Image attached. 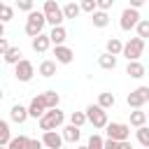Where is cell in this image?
I'll list each match as a JSON object with an SVG mask.
<instances>
[{
  "label": "cell",
  "instance_id": "obj_29",
  "mask_svg": "<svg viewBox=\"0 0 149 149\" xmlns=\"http://www.w3.org/2000/svg\"><path fill=\"white\" fill-rule=\"evenodd\" d=\"M135 135H137V142H140L142 147H147V149H149V126L137 128V130H135Z\"/></svg>",
  "mask_w": 149,
  "mask_h": 149
},
{
  "label": "cell",
  "instance_id": "obj_8",
  "mask_svg": "<svg viewBox=\"0 0 149 149\" xmlns=\"http://www.w3.org/2000/svg\"><path fill=\"white\" fill-rule=\"evenodd\" d=\"M33 74H35V65L28 61V58H21L16 65H14V77L19 79V81H30L33 79Z\"/></svg>",
  "mask_w": 149,
  "mask_h": 149
},
{
  "label": "cell",
  "instance_id": "obj_38",
  "mask_svg": "<svg viewBox=\"0 0 149 149\" xmlns=\"http://www.w3.org/2000/svg\"><path fill=\"white\" fill-rule=\"evenodd\" d=\"M9 47H12V44L7 42V37H0V56H5V51H7Z\"/></svg>",
  "mask_w": 149,
  "mask_h": 149
},
{
  "label": "cell",
  "instance_id": "obj_45",
  "mask_svg": "<svg viewBox=\"0 0 149 149\" xmlns=\"http://www.w3.org/2000/svg\"><path fill=\"white\" fill-rule=\"evenodd\" d=\"M77 149H86V147H77Z\"/></svg>",
  "mask_w": 149,
  "mask_h": 149
},
{
  "label": "cell",
  "instance_id": "obj_1",
  "mask_svg": "<svg viewBox=\"0 0 149 149\" xmlns=\"http://www.w3.org/2000/svg\"><path fill=\"white\" fill-rule=\"evenodd\" d=\"M63 121H65V114L56 107V109H47L44 114H42V119H40V128L47 133V130H56V128H61L63 126Z\"/></svg>",
  "mask_w": 149,
  "mask_h": 149
},
{
  "label": "cell",
  "instance_id": "obj_23",
  "mask_svg": "<svg viewBox=\"0 0 149 149\" xmlns=\"http://www.w3.org/2000/svg\"><path fill=\"white\" fill-rule=\"evenodd\" d=\"M37 72L42 74V77H54L56 74V61H42L40 63V68H37Z\"/></svg>",
  "mask_w": 149,
  "mask_h": 149
},
{
  "label": "cell",
  "instance_id": "obj_6",
  "mask_svg": "<svg viewBox=\"0 0 149 149\" xmlns=\"http://www.w3.org/2000/svg\"><path fill=\"white\" fill-rule=\"evenodd\" d=\"M142 51H144V40H140V37H130V40L123 44L121 56H126L128 63H133V61H140Z\"/></svg>",
  "mask_w": 149,
  "mask_h": 149
},
{
  "label": "cell",
  "instance_id": "obj_27",
  "mask_svg": "<svg viewBox=\"0 0 149 149\" xmlns=\"http://www.w3.org/2000/svg\"><path fill=\"white\" fill-rule=\"evenodd\" d=\"M12 140V133H9V123L7 121H0V147H7Z\"/></svg>",
  "mask_w": 149,
  "mask_h": 149
},
{
  "label": "cell",
  "instance_id": "obj_16",
  "mask_svg": "<svg viewBox=\"0 0 149 149\" xmlns=\"http://www.w3.org/2000/svg\"><path fill=\"white\" fill-rule=\"evenodd\" d=\"M144 72H147V70H144V65H142L140 61H133V63H128V65H126V74H128V77H133V79H142V77H144Z\"/></svg>",
  "mask_w": 149,
  "mask_h": 149
},
{
  "label": "cell",
  "instance_id": "obj_5",
  "mask_svg": "<svg viewBox=\"0 0 149 149\" xmlns=\"http://www.w3.org/2000/svg\"><path fill=\"white\" fill-rule=\"evenodd\" d=\"M84 114H86V121H88L93 128H98V130L109 123V121H107V112H105L102 107H98V105H88Z\"/></svg>",
  "mask_w": 149,
  "mask_h": 149
},
{
  "label": "cell",
  "instance_id": "obj_37",
  "mask_svg": "<svg viewBox=\"0 0 149 149\" xmlns=\"http://www.w3.org/2000/svg\"><path fill=\"white\" fill-rule=\"evenodd\" d=\"M95 2H98V12H107L114 5V0H95Z\"/></svg>",
  "mask_w": 149,
  "mask_h": 149
},
{
  "label": "cell",
  "instance_id": "obj_12",
  "mask_svg": "<svg viewBox=\"0 0 149 149\" xmlns=\"http://www.w3.org/2000/svg\"><path fill=\"white\" fill-rule=\"evenodd\" d=\"M54 56H56V63H63V65H70L74 61V51L70 47H65V44L54 47Z\"/></svg>",
  "mask_w": 149,
  "mask_h": 149
},
{
  "label": "cell",
  "instance_id": "obj_9",
  "mask_svg": "<svg viewBox=\"0 0 149 149\" xmlns=\"http://www.w3.org/2000/svg\"><path fill=\"white\" fill-rule=\"evenodd\" d=\"M137 23H140V12H135V9H130V7H126V9L121 12V19H119L121 30H133Z\"/></svg>",
  "mask_w": 149,
  "mask_h": 149
},
{
  "label": "cell",
  "instance_id": "obj_11",
  "mask_svg": "<svg viewBox=\"0 0 149 149\" xmlns=\"http://www.w3.org/2000/svg\"><path fill=\"white\" fill-rule=\"evenodd\" d=\"M42 144H44V149H61L63 147V137L56 130H47V133H42Z\"/></svg>",
  "mask_w": 149,
  "mask_h": 149
},
{
  "label": "cell",
  "instance_id": "obj_24",
  "mask_svg": "<svg viewBox=\"0 0 149 149\" xmlns=\"http://www.w3.org/2000/svg\"><path fill=\"white\" fill-rule=\"evenodd\" d=\"M42 98H44L47 109H56V107H58V102H61V95H58L56 91H44V93H42Z\"/></svg>",
  "mask_w": 149,
  "mask_h": 149
},
{
  "label": "cell",
  "instance_id": "obj_15",
  "mask_svg": "<svg viewBox=\"0 0 149 149\" xmlns=\"http://www.w3.org/2000/svg\"><path fill=\"white\" fill-rule=\"evenodd\" d=\"M61 137H63V142L77 144V142H79V137H81V130H79V128H74V126H65V128H63V133H61Z\"/></svg>",
  "mask_w": 149,
  "mask_h": 149
},
{
  "label": "cell",
  "instance_id": "obj_28",
  "mask_svg": "<svg viewBox=\"0 0 149 149\" xmlns=\"http://www.w3.org/2000/svg\"><path fill=\"white\" fill-rule=\"evenodd\" d=\"M135 30H137L140 40H149V19H140V23L135 26Z\"/></svg>",
  "mask_w": 149,
  "mask_h": 149
},
{
  "label": "cell",
  "instance_id": "obj_44",
  "mask_svg": "<svg viewBox=\"0 0 149 149\" xmlns=\"http://www.w3.org/2000/svg\"><path fill=\"white\" fill-rule=\"evenodd\" d=\"M2 7H5V2H0V12H2Z\"/></svg>",
  "mask_w": 149,
  "mask_h": 149
},
{
  "label": "cell",
  "instance_id": "obj_10",
  "mask_svg": "<svg viewBox=\"0 0 149 149\" xmlns=\"http://www.w3.org/2000/svg\"><path fill=\"white\" fill-rule=\"evenodd\" d=\"M47 112V105H44V98H42V93L40 95H35L33 100H30V105H28V116H33V119H42V114Z\"/></svg>",
  "mask_w": 149,
  "mask_h": 149
},
{
  "label": "cell",
  "instance_id": "obj_46",
  "mask_svg": "<svg viewBox=\"0 0 149 149\" xmlns=\"http://www.w3.org/2000/svg\"><path fill=\"white\" fill-rule=\"evenodd\" d=\"M147 121H149V114H147Z\"/></svg>",
  "mask_w": 149,
  "mask_h": 149
},
{
  "label": "cell",
  "instance_id": "obj_20",
  "mask_svg": "<svg viewBox=\"0 0 149 149\" xmlns=\"http://www.w3.org/2000/svg\"><path fill=\"white\" fill-rule=\"evenodd\" d=\"M114 102H116V98H114V93H109V91H105V93H100V95H98V102H95V105H98V107H102V109L107 112L109 107H114Z\"/></svg>",
  "mask_w": 149,
  "mask_h": 149
},
{
  "label": "cell",
  "instance_id": "obj_41",
  "mask_svg": "<svg viewBox=\"0 0 149 149\" xmlns=\"http://www.w3.org/2000/svg\"><path fill=\"white\" fill-rule=\"evenodd\" d=\"M119 149H133V144L126 140V142H119Z\"/></svg>",
  "mask_w": 149,
  "mask_h": 149
},
{
  "label": "cell",
  "instance_id": "obj_49",
  "mask_svg": "<svg viewBox=\"0 0 149 149\" xmlns=\"http://www.w3.org/2000/svg\"><path fill=\"white\" fill-rule=\"evenodd\" d=\"M0 121H2V119H0Z\"/></svg>",
  "mask_w": 149,
  "mask_h": 149
},
{
  "label": "cell",
  "instance_id": "obj_30",
  "mask_svg": "<svg viewBox=\"0 0 149 149\" xmlns=\"http://www.w3.org/2000/svg\"><path fill=\"white\" fill-rule=\"evenodd\" d=\"M84 123H86V114H84V112H72V114H70V126L81 128Z\"/></svg>",
  "mask_w": 149,
  "mask_h": 149
},
{
  "label": "cell",
  "instance_id": "obj_33",
  "mask_svg": "<svg viewBox=\"0 0 149 149\" xmlns=\"http://www.w3.org/2000/svg\"><path fill=\"white\" fill-rule=\"evenodd\" d=\"M102 142H105V140H102L100 135H95V133H93V135L88 137V144H86V149H102Z\"/></svg>",
  "mask_w": 149,
  "mask_h": 149
},
{
  "label": "cell",
  "instance_id": "obj_17",
  "mask_svg": "<svg viewBox=\"0 0 149 149\" xmlns=\"http://www.w3.org/2000/svg\"><path fill=\"white\" fill-rule=\"evenodd\" d=\"M51 47V42H49V35H37V37H33V49L37 51V54H44L47 49Z\"/></svg>",
  "mask_w": 149,
  "mask_h": 149
},
{
  "label": "cell",
  "instance_id": "obj_35",
  "mask_svg": "<svg viewBox=\"0 0 149 149\" xmlns=\"http://www.w3.org/2000/svg\"><path fill=\"white\" fill-rule=\"evenodd\" d=\"M26 149H44V144H42V140H37V137H28Z\"/></svg>",
  "mask_w": 149,
  "mask_h": 149
},
{
  "label": "cell",
  "instance_id": "obj_48",
  "mask_svg": "<svg viewBox=\"0 0 149 149\" xmlns=\"http://www.w3.org/2000/svg\"><path fill=\"white\" fill-rule=\"evenodd\" d=\"M61 149H65V147H61Z\"/></svg>",
  "mask_w": 149,
  "mask_h": 149
},
{
  "label": "cell",
  "instance_id": "obj_40",
  "mask_svg": "<svg viewBox=\"0 0 149 149\" xmlns=\"http://www.w3.org/2000/svg\"><path fill=\"white\" fill-rule=\"evenodd\" d=\"M142 5H144V0H130V5H128V7H130V9H135V12H137V9H140V7H142Z\"/></svg>",
  "mask_w": 149,
  "mask_h": 149
},
{
  "label": "cell",
  "instance_id": "obj_25",
  "mask_svg": "<svg viewBox=\"0 0 149 149\" xmlns=\"http://www.w3.org/2000/svg\"><path fill=\"white\" fill-rule=\"evenodd\" d=\"M98 65H100L102 70H114V68H116V56L100 54V56H98Z\"/></svg>",
  "mask_w": 149,
  "mask_h": 149
},
{
  "label": "cell",
  "instance_id": "obj_43",
  "mask_svg": "<svg viewBox=\"0 0 149 149\" xmlns=\"http://www.w3.org/2000/svg\"><path fill=\"white\" fill-rule=\"evenodd\" d=\"M2 95H5V93H2V88H0V100H2Z\"/></svg>",
  "mask_w": 149,
  "mask_h": 149
},
{
  "label": "cell",
  "instance_id": "obj_39",
  "mask_svg": "<svg viewBox=\"0 0 149 149\" xmlns=\"http://www.w3.org/2000/svg\"><path fill=\"white\" fill-rule=\"evenodd\" d=\"M102 149H119V142H114V140H105V142H102Z\"/></svg>",
  "mask_w": 149,
  "mask_h": 149
},
{
  "label": "cell",
  "instance_id": "obj_26",
  "mask_svg": "<svg viewBox=\"0 0 149 149\" xmlns=\"http://www.w3.org/2000/svg\"><path fill=\"white\" fill-rule=\"evenodd\" d=\"M91 21H93L95 28H105L109 23V16H107V12H93L91 14Z\"/></svg>",
  "mask_w": 149,
  "mask_h": 149
},
{
  "label": "cell",
  "instance_id": "obj_32",
  "mask_svg": "<svg viewBox=\"0 0 149 149\" xmlns=\"http://www.w3.org/2000/svg\"><path fill=\"white\" fill-rule=\"evenodd\" d=\"M79 9L86 12V14H93V12H98V2H95V0H84V2L79 5Z\"/></svg>",
  "mask_w": 149,
  "mask_h": 149
},
{
  "label": "cell",
  "instance_id": "obj_31",
  "mask_svg": "<svg viewBox=\"0 0 149 149\" xmlns=\"http://www.w3.org/2000/svg\"><path fill=\"white\" fill-rule=\"evenodd\" d=\"M26 142H28V137H26V135L12 137V140H9V144H7V149H26Z\"/></svg>",
  "mask_w": 149,
  "mask_h": 149
},
{
  "label": "cell",
  "instance_id": "obj_21",
  "mask_svg": "<svg viewBox=\"0 0 149 149\" xmlns=\"http://www.w3.org/2000/svg\"><path fill=\"white\" fill-rule=\"evenodd\" d=\"M61 9H63V19H77V16L81 14V9H79L77 2H65Z\"/></svg>",
  "mask_w": 149,
  "mask_h": 149
},
{
  "label": "cell",
  "instance_id": "obj_13",
  "mask_svg": "<svg viewBox=\"0 0 149 149\" xmlns=\"http://www.w3.org/2000/svg\"><path fill=\"white\" fill-rule=\"evenodd\" d=\"M65 40H68V30H65L63 26H56V28H51V33H49V42H51L54 47H61Z\"/></svg>",
  "mask_w": 149,
  "mask_h": 149
},
{
  "label": "cell",
  "instance_id": "obj_3",
  "mask_svg": "<svg viewBox=\"0 0 149 149\" xmlns=\"http://www.w3.org/2000/svg\"><path fill=\"white\" fill-rule=\"evenodd\" d=\"M44 23H47L44 14L37 12V9H33V12L28 14V19H26V35H28V37H37V35H42Z\"/></svg>",
  "mask_w": 149,
  "mask_h": 149
},
{
  "label": "cell",
  "instance_id": "obj_34",
  "mask_svg": "<svg viewBox=\"0 0 149 149\" xmlns=\"http://www.w3.org/2000/svg\"><path fill=\"white\" fill-rule=\"evenodd\" d=\"M12 19H14V9H12L9 5H5L2 12H0V23H7V21H12Z\"/></svg>",
  "mask_w": 149,
  "mask_h": 149
},
{
  "label": "cell",
  "instance_id": "obj_47",
  "mask_svg": "<svg viewBox=\"0 0 149 149\" xmlns=\"http://www.w3.org/2000/svg\"><path fill=\"white\" fill-rule=\"evenodd\" d=\"M0 149H7V147H0Z\"/></svg>",
  "mask_w": 149,
  "mask_h": 149
},
{
  "label": "cell",
  "instance_id": "obj_19",
  "mask_svg": "<svg viewBox=\"0 0 149 149\" xmlns=\"http://www.w3.org/2000/svg\"><path fill=\"white\" fill-rule=\"evenodd\" d=\"M105 47H107V51H105V54H109V56H119V54L123 51V42H121L119 37H109Z\"/></svg>",
  "mask_w": 149,
  "mask_h": 149
},
{
  "label": "cell",
  "instance_id": "obj_4",
  "mask_svg": "<svg viewBox=\"0 0 149 149\" xmlns=\"http://www.w3.org/2000/svg\"><path fill=\"white\" fill-rule=\"evenodd\" d=\"M105 133H107V140H114V142H126L130 137V126L128 123H121V121H112L105 126Z\"/></svg>",
  "mask_w": 149,
  "mask_h": 149
},
{
  "label": "cell",
  "instance_id": "obj_36",
  "mask_svg": "<svg viewBox=\"0 0 149 149\" xmlns=\"http://www.w3.org/2000/svg\"><path fill=\"white\" fill-rule=\"evenodd\" d=\"M16 7H19L21 12H28V14H30V12H33V0H19Z\"/></svg>",
  "mask_w": 149,
  "mask_h": 149
},
{
  "label": "cell",
  "instance_id": "obj_22",
  "mask_svg": "<svg viewBox=\"0 0 149 149\" xmlns=\"http://www.w3.org/2000/svg\"><path fill=\"white\" fill-rule=\"evenodd\" d=\"M21 56H23V54H21V49H19V47H9V49L5 51V56H2V58H5V63L16 65V63L21 61Z\"/></svg>",
  "mask_w": 149,
  "mask_h": 149
},
{
  "label": "cell",
  "instance_id": "obj_42",
  "mask_svg": "<svg viewBox=\"0 0 149 149\" xmlns=\"http://www.w3.org/2000/svg\"><path fill=\"white\" fill-rule=\"evenodd\" d=\"M0 37H5V23H0Z\"/></svg>",
  "mask_w": 149,
  "mask_h": 149
},
{
  "label": "cell",
  "instance_id": "obj_18",
  "mask_svg": "<svg viewBox=\"0 0 149 149\" xmlns=\"http://www.w3.org/2000/svg\"><path fill=\"white\" fill-rule=\"evenodd\" d=\"M128 126H133V128H142V126H147V112H142V109H133L130 112V123Z\"/></svg>",
  "mask_w": 149,
  "mask_h": 149
},
{
  "label": "cell",
  "instance_id": "obj_14",
  "mask_svg": "<svg viewBox=\"0 0 149 149\" xmlns=\"http://www.w3.org/2000/svg\"><path fill=\"white\" fill-rule=\"evenodd\" d=\"M9 119H12L14 123H26V119H28V107H23V105H12Z\"/></svg>",
  "mask_w": 149,
  "mask_h": 149
},
{
  "label": "cell",
  "instance_id": "obj_7",
  "mask_svg": "<svg viewBox=\"0 0 149 149\" xmlns=\"http://www.w3.org/2000/svg\"><path fill=\"white\" fill-rule=\"evenodd\" d=\"M126 102H128V107H133V109H142V105L149 102V86H137L135 91H130V93L126 95Z\"/></svg>",
  "mask_w": 149,
  "mask_h": 149
},
{
  "label": "cell",
  "instance_id": "obj_2",
  "mask_svg": "<svg viewBox=\"0 0 149 149\" xmlns=\"http://www.w3.org/2000/svg\"><path fill=\"white\" fill-rule=\"evenodd\" d=\"M42 14H44V19H47V23H51V28H56V26H63V9H61V5L56 2V0H47L44 2V7H42Z\"/></svg>",
  "mask_w": 149,
  "mask_h": 149
}]
</instances>
